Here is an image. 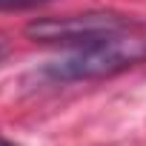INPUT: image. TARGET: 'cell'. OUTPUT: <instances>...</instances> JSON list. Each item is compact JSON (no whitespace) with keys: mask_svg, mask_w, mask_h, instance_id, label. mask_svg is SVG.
<instances>
[{"mask_svg":"<svg viewBox=\"0 0 146 146\" xmlns=\"http://www.w3.org/2000/svg\"><path fill=\"white\" fill-rule=\"evenodd\" d=\"M143 57H146V40L129 32H117V35L75 46L66 57L49 63L43 69V75L57 83L95 80V78H109L123 69H132Z\"/></svg>","mask_w":146,"mask_h":146,"instance_id":"obj_1","label":"cell"},{"mask_svg":"<svg viewBox=\"0 0 146 146\" xmlns=\"http://www.w3.org/2000/svg\"><path fill=\"white\" fill-rule=\"evenodd\" d=\"M129 20L115 12H83V15H63V17H40L26 26V35L37 43L54 46H83L117 32H126Z\"/></svg>","mask_w":146,"mask_h":146,"instance_id":"obj_2","label":"cell"},{"mask_svg":"<svg viewBox=\"0 0 146 146\" xmlns=\"http://www.w3.org/2000/svg\"><path fill=\"white\" fill-rule=\"evenodd\" d=\"M49 0H0V12H20V9H35Z\"/></svg>","mask_w":146,"mask_h":146,"instance_id":"obj_3","label":"cell"},{"mask_svg":"<svg viewBox=\"0 0 146 146\" xmlns=\"http://www.w3.org/2000/svg\"><path fill=\"white\" fill-rule=\"evenodd\" d=\"M6 52H9V40H6L3 35H0V60L6 57Z\"/></svg>","mask_w":146,"mask_h":146,"instance_id":"obj_4","label":"cell"},{"mask_svg":"<svg viewBox=\"0 0 146 146\" xmlns=\"http://www.w3.org/2000/svg\"><path fill=\"white\" fill-rule=\"evenodd\" d=\"M0 146H15L12 140H6V137H0Z\"/></svg>","mask_w":146,"mask_h":146,"instance_id":"obj_5","label":"cell"}]
</instances>
